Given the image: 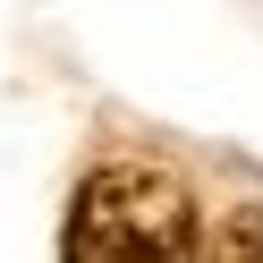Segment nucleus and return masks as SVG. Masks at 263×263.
Listing matches in <instances>:
<instances>
[{
	"label": "nucleus",
	"mask_w": 263,
	"mask_h": 263,
	"mask_svg": "<svg viewBox=\"0 0 263 263\" xmlns=\"http://www.w3.org/2000/svg\"><path fill=\"white\" fill-rule=\"evenodd\" d=\"M68 263H195V204L153 161H110L77 187Z\"/></svg>",
	"instance_id": "f257e3e1"
},
{
	"label": "nucleus",
	"mask_w": 263,
	"mask_h": 263,
	"mask_svg": "<svg viewBox=\"0 0 263 263\" xmlns=\"http://www.w3.org/2000/svg\"><path fill=\"white\" fill-rule=\"evenodd\" d=\"M212 263H263V204H229L221 238H212Z\"/></svg>",
	"instance_id": "f03ea898"
}]
</instances>
